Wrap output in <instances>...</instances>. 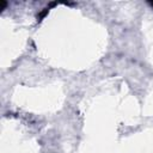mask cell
I'll use <instances>...</instances> for the list:
<instances>
[{
	"instance_id": "obj_1",
	"label": "cell",
	"mask_w": 153,
	"mask_h": 153,
	"mask_svg": "<svg viewBox=\"0 0 153 153\" xmlns=\"http://www.w3.org/2000/svg\"><path fill=\"white\" fill-rule=\"evenodd\" d=\"M148 4H149V5H151V6H152V7H153V1H149V2H148Z\"/></svg>"
}]
</instances>
